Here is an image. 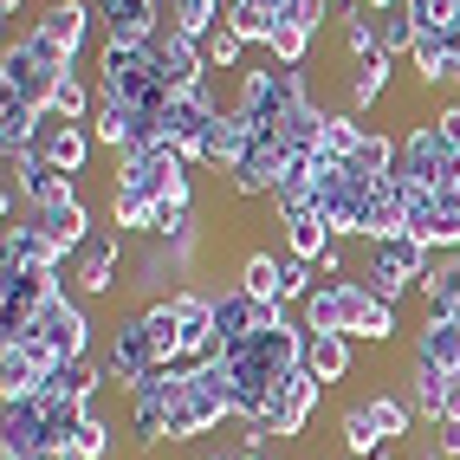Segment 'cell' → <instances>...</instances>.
<instances>
[{"label": "cell", "mask_w": 460, "mask_h": 460, "mask_svg": "<svg viewBox=\"0 0 460 460\" xmlns=\"http://www.w3.org/2000/svg\"><path fill=\"white\" fill-rule=\"evenodd\" d=\"M298 104H312V98H305L298 66H279V58H266V66H247V72H240L234 111L247 117V124H253L260 137H279V124H286V117H292Z\"/></svg>", "instance_id": "1"}, {"label": "cell", "mask_w": 460, "mask_h": 460, "mask_svg": "<svg viewBox=\"0 0 460 460\" xmlns=\"http://www.w3.org/2000/svg\"><path fill=\"white\" fill-rule=\"evenodd\" d=\"M98 98H124V104H143L149 117H169L175 91L156 78V66H149V46L104 40V46H98Z\"/></svg>", "instance_id": "2"}, {"label": "cell", "mask_w": 460, "mask_h": 460, "mask_svg": "<svg viewBox=\"0 0 460 460\" xmlns=\"http://www.w3.org/2000/svg\"><path fill=\"white\" fill-rule=\"evenodd\" d=\"M395 175H402L409 189H421V195H447V189H460V149H454V137L441 130V117H435V124H409V130H402Z\"/></svg>", "instance_id": "3"}, {"label": "cell", "mask_w": 460, "mask_h": 460, "mask_svg": "<svg viewBox=\"0 0 460 460\" xmlns=\"http://www.w3.org/2000/svg\"><path fill=\"white\" fill-rule=\"evenodd\" d=\"M312 181H318V214H324L331 240H350V234L370 227V195H376V181H363V175L344 169V163H318V156H312Z\"/></svg>", "instance_id": "4"}, {"label": "cell", "mask_w": 460, "mask_h": 460, "mask_svg": "<svg viewBox=\"0 0 460 460\" xmlns=\"http://www.w3.org/2000/svg\"><path fill=\"white\" fill-rule=\"evenodd\" d=\"M72 66H58V58H46L33 40H13L7 52H0V98H26L33 111L52 117V98H58V84H66Z\"/></svg>", "instance_id": "5"}, {"label": "cell", "mask_w": 460, "mask_h": 460, "mask_svg": "<svg viewBox=\"0 0 460 460\" xmlns=\"http://www.w3.org/2000/svg\"><path fill=\"white\" fill-rule=\"evenodd\" d=\"M435 266V253L421 247L415 234H389V240H370V266H363V286L376 298H402L409 286H421V272Z\"/></svg>", "instance_id": "6"}, {"label": "cell", "mask_w": 460, "mask_h": 460, "mask_svg": "<svg viewBox=\"0 0 460 460\" xmlns=\"http://www.w3.org/2000/svg\"><path fill=\"white\" fill-rule=\"evenodd\" d=\"M52 298H58V272L0 266V337H26Z\"/></svg>", "instance_id": "7"}, {"label": "cell", "mask_w": 460, "mask_h": 460, "mask_svg": "<svg viewBox=\"0 0 460 460\" xmlns=\"http://www.w3.org/2000/svg\"><path fill=\"white\" fill-rule=\"evenodd\" d=\"M175 181H189V156L163 137V143H143L130 149V156H117V189H130V195H149V201H163Z\"/></svg>", "instance_id": "8"}, {"label": "cell", "mask_w": 460, "mask_h": 460, "mask_svg": "<svg viewBox=\"0 0 460 460\" xmlns=\"http://www.w3.org/2000/svg\"><path fill=\"white\" fill-rule=\"evenodd\" d=\"M52 370H58V357L40 344L33 331H26V337H0V395H7V402L40 395L52 383Z\"/></svg>", "instance_id": "9"}, {"label": "cell", "mask_w": 460, "mask_h": 460, "mask_svg": "<svg viewBox=\"0 0 460 460\" xmlns=\"http://www.w3.org/2000/svg\"><path fill=\"white\" fill-rule=\"evenodd\" d=\"M189 395V370H156L137 395H130V428H137V447H156V441H169V409Z\"/></svg>", "instance_id": "10"}, {"label": "cell", "mask_w": 460, "mask_h": 460, "mask_svg": "<svg viewBox=\"0 0 460 460\" xmlns=\"http://www.w3.org/2000/svg\"><path fill=\"white\" fill-rule=\"evenodd\" d=\"M149 66H156V78L175 91H195V84H208L201 72H208V52H201V40H189L175 20H163L156 33H149Z\"/></svg>", "instance_id": "11"}, {"label": "cell", "mask_w": 460, "mask_h": 460, "mask_svg": "<svg viewBox=\"0 0 460 460\" xmlns=\"http://www.w3.org/2000/svg\"><path fill=\"white\" fill-rule=\"evenodd\" d=\"M214 124H221V104H214L208 84H195V91H181V98L169 104L163 137H169L189 163H208V137H214Z\"/></svg>", "instance_id": "12"}, {"label": "cell", "mask_w": 460, "mask_h": 460, "mask_svg": "<svg viewBox=\"0 0 460 460\" xmlns=\"http://www.w3.org/2000/svg\"><path fill=\"white\" fill-rule=\"evenodd\" d=\"M91 137H98L104 149H117V156H130V149H143V143H163V117H149L143 104H124V98H98Z\"/></svg>", "instance_id": "13"}, {"label": "cell", "mask_w": 460, "mask_h": 460, "mask_svg": "<svg viewBox=\"0 0 460 460\" xmlns=\"http://www.w3.org/2000/svg\"><path fill=\"white\" fill-rule=\"evenodd\" d=\"M156 370H163V363H156V344H149V324L143 318H124L117 337H111V350H104V383H117V389L137 395Z\"/></svg>", "instance_id": "14"}, {"label": "cell", "mask_w": 460, "mask_h": 460, "mask_svg": "<svg viewBox=\"0 0 460 460\" xmlns=\"http://www.w3.org/2000/svg\"><path fill=\"white\" fill-rule=\"evenodd\" d=\"M409 234L428 253H460V189H447V195L409 189Z\"/></svg>", "instance_id": "15"}, {"label": "cell", "mask_w": 460, "mask_h": 460, "mask_svg": "<svg viewBox=\"0 0 460 460\" xmlns=\"http://www.w3.org/2000/svg\"><path fill=\"white\" fill-rule=\"evenodd\" d=\"M91 20H98V7H84V0H58V7H46V13H40V26H33L26 40H33L46 58H58V66H72V58L84 52Z\"/></svg>", "instance_id": "16"}, {"label": "cell", "mask_w": 460, "mask_h": 460, "mask_svg": "<svg viewBox=\"0 0 460 460\" xmlns=\"http://www.w3.org/2000/svg\"><path fill=\"white\" fill-rule=\"evenodd\" d=\"M234 195H279L286 189V175H292V149L279 143V137H253V149H247V156H240L234 169Z\"/></svg>", "instance_id": "17"}, {"label": "cell", "mask_w": 460, "mask_h": 460, "mask_svg": "<svg viewBox=\"0 0 460 460\" xmlns=\"http://www.w3.org/2000/svg\"><path fill=\"white\" fill-rule=\"evenodd\" d=\"M33 337L58 357V363H72V357H91V318H84V305L78 298H66L58 292L46 312H40V324H33Z\"/></svg>", "instance_id": "18"}, {"label": "cell", "mask_w": 460, "mask_h": 460, "mask_svg": "<svg viewBox=\"0 0 460 460\" xmlns=\"http://www.w3.org/2000/svg\"><path fill=\"white\" fill-rule=\"evenodd\" d=\"M0 266H26V272H58L66 266V247L26 214V221H7V234H0Z\"/></svg>", "instance_id": "19"}, {"label": "cell", "mask_w": 460, "mask_h": 460, "mask_svg": "<svg viewBox=\"0 0 460 460\" xmlns=\"http://www.w3.org/2000/svg\"><path fill=\"white\" fill-rule=\"evenodd\" d=\"M33 221H40V227H46V234H52L66 253L91 240V208H84V195L72 189V181H66V189H52V195L33 208Z\"/></svg>", "instance_id": "20"}, {"label": "cell", "mask_w": 460, "mask_h": 460, "mask_svg": "<svg viewBox=\"0 0 460 460\" xmlns=\"http://www.w3.org/2000/svg\"><path fill=\"white\" fill-rule=\"evenodd\" d=\"M98 7L104 40H124V46H149V33L163 26V0H91Z\"/></svg>", "instance_id": "21"}, {"label": "cell", "mask_w": 460, "mask_h": 460, "mask_svg": "<svg viewBox=\"0 0 460 460\" xmlns=\"http://www.w3.org/2000/svg\"><path fill=\"white\" fill-rule=\"evenodd\" d=\"M33 149L46 156L52 175H84V163H91V130H84V124H66V117H46Z\"/></svg>", "instance_id": "22"}, {"label": "cell", "mask_w": 460, "mask_h": 460, "mask_svg": "<svg viewBox=\"0 0 460 460\" xmlns=\"http://www.w3.org/2000/svg\"><path fill=\"white\" fill-rule=\"evenodd\" d=\"M117 266H124V247H117V234H91L84 247H78V266H72V279L84 298H98L117 286Z\"/></svg>", "instance_id": "23"}, {"label": "cell", "mask_w": 460, "mask_h": 460, "mask_svg": "<svg viewBox=\"0 0 460 460\" xmlns=\"http://www.w3.org/2000/svg\"><path fill=\"white\" fill-rule=\"evenodd\" d=\"M389 234H409V181L402 175H383L376 195H370V227H363V240H389Z\"/></svg>", "instance_id": "24"}, {"label": "cell", "mask_w": 460, "mask_h": 460, "mask_svg": "<svg viewBox=\"0 0 460 460\" xmlns=\"http://www.w3.org/2000/svg\"><path fill=\"white\" fill-rule=\"evenodd\" d=\"M305 370L318 383H344L350 376V337L344 331H305Z\"/></svg>", "instance_id": "25"}, {"label": "cell", "mask_w": 460, "mask_h": 460, "mask_svg": "<svg viewBox=\"0 0 460 460\" xmlns=\"http://www.w3.org/2000/svg\"><path fill=\"white\" fill-rule=\"evenodd\" d=\"M253 137H260V130L227 104V111H221V124H214V137H208V163H214V169H234V163L253 149Z\"/></svg>", "instance_id": "26"}, {"label": "cell", "mask_w": 460, "mask_h": 460, "mask_svg": "<svg viewBox=\"0 0 460 460\" xmlns=\"http://www.w3.org/2000/svg\"><path fill=\"white\" fill-rule=\"evenodd\" d=\"M40 124H46V111H33L26 98H0V149H7V156L33 149L40 143Z\"/></svg>", "instance_id": "27"}, {"label": "cell", "mask_w": 460, "mask_h": 460, "mask_svg": "<svg viewBox=\"0 0 460 460\" xmlns=\"http://www.w3.org/2000/svg\"><path fill=\"white\" fill-rule=\"evenodd\" d=\"M421 298H428V318L454 312V298H460V253H435V266L421 272Z\"/></svg>", "instance_id": "28"}, {"label": "cell", "mask_w": 460, "mask_h": 460, "mask_svg": "<svg viewBox=\"0 0 460 460\" xmlns=\"http://www.w3.org/2000/svg\"><path fill=\"white\" fill-rule=\"evenodd\" d=\"M395 156H402V137L363 130V143H357V156H350L344 169H357L363 181H383V175H395Z\"/></svg>", "instance_id": "29"}, {"label": "cell", "mask_w": 460, "mask_h": 460, "mask_svg": "<svg viewBox=\"0 0 460 460\" xmlns=\"http://www.w3.org/2000/svg\"><path fill=\"white\" fill-rule=\"evenodd\" d=\"M415 357L421 363H441V370H460V324L454 318H428L415 331Z\"/></svg>", "instance_id": "30"}, {"label": "cell", "mask_w": 460, "mask_h": 460, "mask_svg": "<svg viewBox=\"0 0 460 460\" xmlns=\"http://www.w3.org/2000/svg\"><path fill=\"white\" fill-rule=\"evenodd\" d=\"M279 227H286V253H292V260H312V266L324 260L331 227H324V214H318V208H312V214H292V221H279Z\"/></svg>", "instance_id": "31"}, {"label": "cell", "mask_w": 460, "mask_h": 460, "mask_svg": "<svg viewBox=\"0 0 460 460\" xmlns=\"http://www.w3.org/2000/svg\"><path fill=\"white\" fill-rule=\"evenodd\" d=\"M221 20H227L247 46H272V33H279V20H272L266 0H227V13H221Z\"/></svg>", "instance_id": "32"}, {"label": "cell", "mask_w": 460, "mask_h": 460, "mask_svg": "<svg viewBox=\"0 0 460 460\" xmlns=\"http://www.w3.org/2000/svg\"><path fill=\"white\" fill-rule=\"evenodd\" d=\"M98 383H104V363H91V357H72V363H58L52 370V395H72V402H84L91 409V395H98Z\"/></svg>", "instance_id": "33"}, {"label": "cell", "mask_w": 460, "mask_h": 460, "mask_svg": "<svg viewBox=\"0 0 460 460\" xmlns=\"http://www.w3.org/2000/svg\"><path fill=\"white\" fill-rule=\"evenodd\" d=\"M389 78H395V58H389V52L357 58V66H350V104H357V111H370L383 91H389Z\"/></svg>", "instance_id": "34"}, {"label": "cell", "mask_w": 460, "mask_h": 460, "mask_svg": "<svg viewBox=\"0 0 460 460\" xmlns=\"http://www.w3.org/2000/svg\"><path fill=\"white\" fill-rule=\"evenodd\" d=\"M111 221L124 227V234H156V221H163V201H149V195H130V189H111Z\"/></svg>", "instance_id": "35"}, {"label": "cell", "mask_w": 460, "mask_h": 460, "mask_svg": "<svg viewBox=\"0 0 460 460\" xmlns=\"http://www.w3.org/2000/svg\"><path fill=\"white\" fill-rule=\"evenodd\" d=\"M409 383H415V409H421L428 421H441V415H447V383H454V370H441V363H421V357H415Z\"/></svg>", "instance_id": "36"}, {"label": "cell", "mask_w": 460, "mask_h": 460, "mask_svg": "<svg viewBox=\"0 0 460 460\" xmlns=\"http://www.w3.org/2000/svg\"><path fill=\"white\" fill-rule=\"evenodd\" d=\"M143 324H149V344H156V363L169 370V363L181 357V318H175V298H156L143 312Z\"/></svg>", "instance_id": "37"}, {"label": "cell", "mask_w": 460, "mask_h": 460, "mask_svg": "<svg viewBox=\"0 0 460 460\" xmlns=\"http://www.w3.org/2000/svg\"><path fill=\"white\" fill-rule=\"evenodd\" d=\"M370 124H357V117H324V137H318V163H350L357 143Z\"/></svg>", "instance_id": "38"}, {"label": "cell", "mask_w": 460, "mask_h": 460, "mask_svg": "<svg viewBox=\"0 0 460 460\" xmlns=\"http://www.w3.org/2000/svg\"><path fill=\"white\" fill-rule=\"evenodd\" d=\"M221 13H227V0H169V20L189 40H208L214 26H221Z\"/></svg>", "instance_id": "39"}, {"label": "cell", "mask_w": 460, "mask_h": 460, "mask_svg": "<svg viewBox=\"0 0 460 460\" xmlns=\"http://www.w3.org/2000/svg\"><path fill=\"white\" fill-rule=\"evenodd\" d=\"M383 447H389V441L376 435L370 409H363V402H357V409H344V454H350V460H376Z\"/></svg>", "instance_id": "40"}, {"label": "cell", "mask_w": 460, "mask_h": 460, "mask_svg": "<svg viewBox=\"0 0 460 460\" xmlns=\"http://www.w3.org/2000/svg\"><path fill=\"white\" fill-rule=\"evenodd\" d=\"M240 292H253L266 305H286L279 298V260H272V253H247V260H240Z\"/></svg>", "instance_id": "41"}, {"label": "cell", "mask_w": 460, "mask_h": 460, "mask_svg": "<svg viewBox=\"0 0 460 460\" xmlns=\"http://www.w3.org/2000/svg\"><path fill=\"white\" fill-rule=\"evenodd\" d=\"M91 111H98V91H91L78 72H66V84H58V98H52V117H66V124H91Z\"/></svg>", "instance_id": "42"}, {"label": "cell", "mask_w": 460, "mask_h": 460, "mask_svg": "<svg viewBox=\"0 0 460 460\" xmlns=\"http://www.w3.org/2000/svg\"><path fill=\"white\" fill-rule=\"evenodd\" d=\"M318 137H324V111L318 104H298L286 124H279V143L286 149H318Z\"/></svg>", "instance_id": "43"}, {"label": "cell", "mask_w": 460, "mask_h": 460, "mask_svg": "<svg viewBox=\"0 0 460 460\" xmlns=\"http://www.w3.org/2000/svg\"><path fill=\"white\" fill-rule=\"evenodd\" d=\"M363 409H370V421H376V435H383L389 447H402V435H409V409L395 402V395H370V402H363Z\"/></svg>", "instance_id": "44"}, {"label": "cell", "mask_w": 460, "mask_h": 460, "mask_svg": "<svg viewBox=\"0 0 460 460\" xmlns=\"http://www.w3.org/2000/svg\"><path fill=\"white\" fill-rule=\"evenodd\" d=\"M72 454H78V460H111V454H117V447H111V428H104L98 415H84L78 435H72Z\"/></svg>", "instance_id": "45"}, {"label": "cell", "mask_w": 460, "mask_h": 460, "mask_svg": "<svg viewBox=\"0 0 460 460\" xmlns=\"http://www.w3.org/2000/svg\"><path fill=\"white\" fill-rule=\"evenodd\" d=\"M201 52H208V66H221V72H227V66H240V52H247V40H240L234 26L221 20V26H214V33L201 40Z\"/></svg>", "instance_id": "46"}, {"label": "cell", "mask_w": 460, "mask_h": 460, "mask_svg": "<svg viewBox=\"0 0 460 460\" xmlns=\"http://www.w3.org/2000/svg\"><path fill=\"white\" fill-rule=\"evenodd\" d=\"M402 13L428 33V26H454L460 20V0H402Z\"/></svg>", "instance_id": "47"}, {"label": "cell", "mask_w": 460, "mask_h": 460, "mask_svg": "<svg viewBox=\"0 0 460 460\" xmlns=\"http://www.w3.org/2000/svg\"><path fill=\"white\" fill-rule=\"evenodd\" d=\"M305 52H312V33H305V26H279L272 46H266V58H279V66H298Z\"/></svg>", "instance_id": "48"}, {"label": "cell", "mask_w": 460, "mask_h": 460, "mask_svg": "<svg viewBox=\"0 0 460 460\" xmlns=\"http://www.w3.org/2000/svg\"><path fill=\"white\" fill-rule=\"evenodd\" d=\"M415 33H421V26H415L402 7L383 13V52H389V58H395V52H415Z\"/></svg>", "instance_id": "49"}, {"label": "cell", "mask_w": 460, "mask_h": 460, "mask_svg": "<svg viewBox=\"0 0 460 460\" xmlns=\"http://www.w3.org/2000/svg\"><path fill=\"white\" fill-rule=\"evenodd\" d=\"M318 272H344V240H331V247H324V260H318Z\"/></svg>", "instance_id": "50"}, {"label": "cell", "mask_w": 460, "mask_h": 460, "mask_svg": "<svg viewBox=\"0 0 460 460\" xmlns=\"http://www.w3.org/2000/svg\"><path fill=\"white\" fill-rule=\"evenodd\" d=\"M7 460H78L72 447H40V454H7Z\"/></svg>", "instance_id": "51"}, {"label": "cell", "mask_w": 460, "mask_h": 460, "mask_svg": "<svg viewBox=\"0 0 460 460\" xmlns=\"http://www.w3.org/2000/svg\"><path fill=\"white\" fill-rule=\"evenodd\" d=\"M441 130H447V137H454V149H460V104H447V111H441Z\"/></svg>", "instance_id": "52"}, {"label": "cell", "mask_w": 460, "mask_h": 460, "mask_svg": "<svg viewBox=\"0 0 460 460\" xmlns=\"http://www.w3.org/2000/svg\"><path fill=\"white\" fill-rule=\"evenodd\" d=\"M441 421H460V370H454V383H447V415Z\"/></svg>", "instance_id": "53"}, {"label": "cell", "mask_w": 460, "mask_h": 460, "mask_svg": "<svg viewBox=\"0 0 460 460\" xmlns=\"http://www.w3.org/2000/svg\"><path fill=\"white\" fill-rule=\"evenodd\" d=\"M234 460H266V454H260V447H240V454H234Z\"/></svg>", "instance_id": "54"}, {"label": "cell", "mask_w": 460, "mask_h": 460, "mask_svg": "<svg viewBox=\"0 0 460 460\" xmlns=\"http://www.w3.org/2000/svg\"><path fill=\"white\" fill-rule=\"evenodd\" d=\"M0 13H7V20H13V13H20V0H0Z\"/></svg>", "instance_id": "55"}, {"label": "cell", "mask_w": 460, "mask_h": 460, "mask_svg": "<svg viewBox=\"0 0 460 460\" xmlns=\"http://www.w3.org/2000/svg\"><path fill=\"white\" fill-rule=\"evenodd\" d=\"M447 318H454V324H460V298H454V312H447Z\"/></svg>", "instance_id": "56"}, {"label": "cell", "mask_w": 460, "mask_h": 460, "mask_svg": "<svg viewBox=\"0 0 460 460\" xmlns=\"http://www.w3.org/2000/svg\"><path fill=\"white\" fill-rule=\"evenodd\" d=\"M208 460H234V454H208Z\"/></svg>", "instance_id": "57"}]
</instances>
